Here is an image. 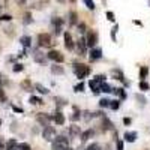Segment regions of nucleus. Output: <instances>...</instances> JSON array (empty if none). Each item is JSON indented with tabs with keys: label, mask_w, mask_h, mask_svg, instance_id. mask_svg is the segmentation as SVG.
<instances>
[{
	"label": "nucleus",
	"mask_w": 150,
	"mask_h": 150,
	"mask_svg": "<svg viewBox=\"0 0 150 150\" xmlns=\"http://www.w3.org/2000/svg\"><path fill=\"white\" fill-rule=\"evenodd\" d=\"M33 59H35V62H38V63H45V56L42 54V53H39V51H36L35 54H33Z\"/></svg>",
	"instance_id": "obj_19"
},
{
	"label": "nucleus",
	"mask_w": 150,
	"mask_h": 150,
	"mask_svg": "<svg viewBox=\"0 0 150 150\" xmlns=\"http://www.w3.org/2000/svg\"><path fill=\"white\" fill-rule=\"evenodd\" d=\"M51 23H53L54 27H62V26H63V20H62V18H53Z\"/></svg>",
	"instance_id": "obj_32"
},
{
	"label": "nucleus",
	"mask_w": 150,
	"mask_h": 150,
	"mask_svg": "<svg viewBox=\"0 0 150 150\" xmlns=\"http://www.w3.org/2000/svg\"><path fill=\"white\" fill-rule=\"evenodd\" d=\"M24 24H30L32 21H33V18H32V14L30 12H26V14H24Z\"/></svg>",
	"instance_id": "obj_34"
},
{
	"label": "nucleus",
	"mask_w": 150,
	"mask_h": 150,
	"mask_svg": "<svg viewBox=\"0 0 150 150\" xmlns=\"http://www.w3.org/2000/svg\"><path fill=\"white\" fill-rule=\"evenodd\" d=\"M105 75L104 74H99V75H96L95 78H92L90 81H89V87H90V90H93V93H99L101 92V86H102V83H105Z\"/></svg>",
	"instance_id": "obj_2"
},
{
	"label": "nucleus",
	"mask_w": 150,
	"mask_h": 150,
	"mask_svg": "<svg viewBox=\"0 0 150 150\" xmlns=\"http://www.w3.org/2000/svg\"><path fill=\"white\" fill-rule=\"evenodd\" d=\"M5 149V143H3V140L0 138V150H3Z\"/></svg>",
	"instance_id": "obj_49"
},
{
	"label": "nucleus",
	"mask_w": 150,
	"mask_h": 150,
	"mask_svg": "<svg viewBox=\"0 0 150 150\" xmlns=\"http://www.w3.org/2000/svg\"><path fill=\"white\" fill-rule=\"evenodd\" d=\"M86 150H102V147H101V144H98V143H92L90 146H87Z\"/></svg>",
	"instance_id": "obj_33"
},
{
	"label": "nucleus",
	"mask_w": 150,
	"mask_h": 150,
	"mask_svg": "<svg viewBox=\"0 0 150 150\" xmlns=\"http://www.w3.org/2000/svg\"><path fill=\"white\" fill-rule=\"evenodd\" d=\"M63 38H65V47H66V50L72 51V50H74V47H75V44H74V39H72V35H71L69 32H65V33H63Z\"/></svg>",
	"instance_id": "obj_10"
},
{
	"label": "nucleus",
	"mask_w": 150,
	"mask_h": 150,
	"mask_svg": "<svg viewBox=\"0 0 150 150\" xmlns=\"http://www.w3.org/2000/svg\"><path fill=\"white\" fill-rule=\"evenodd\" d=\"M51 72L57 74V75H62V74H65V69L62 66H59V65H54V66H51Z\"/></svg>",
	"instance_id": "obj_23"
},
{
	"label": "nucleus",
	"mask_w": 150,
	"mask_h": 150,
	"mask_svg": "<svg viewBox=\"0 0 150 150\" xmlns=\"http://www.w3.org/2000/svg\"><path fill=\"white\" fill-rule=\"evenodd\" d=\"M71 2H75V0H71Z\"/></svg>",
	"instance_id": "obj_51"
},
{
	"label": "nucleus",
	"mask_w": 150,
	"mask_h": 150,
	"mask_svg": "<svg viewBox=\"0 0 150 150\" xmlns=\"http://www.w3.org/2000/svg\"><path fill=\"white\" fill-rule=\"evenodd\" d=\"M107 17H108V20H110V21H112V23L116 21V18H114V14H112L111 11H108V12H107Z\"/></svg>",
	"instance_id": "obj_43"
},
{
	"label": "nucleus",
	"mask_w": 150,
	"mask_h": 150,
	"mask_svg": "<svg viewBox=\"0 0 150 150\" xmlns=\"http://www.w3.org/2000/svg\"><path fill=\"white\" fill-rule=\"evenodd\" d=\"M17 146H18V143H17L15 140H9V141L6 143V150H15Z\"/></svg>",
	"instance_id": "obj_26"
},
{
	"label": "nucleus",
	"mask_w": 150,
	"mask_h": 150,
	"mask_svg": "<svg viewBox=\"0 0 150 150\" xmlns=\"http://www.w3.org/2000/svg\"><path fill=\"white\" fill-rule=\"evenodd\" d=\"M11 20H12L11 15H2L0 17V21H11Z\"/></svg>",
	"instance_id": "obj_44"
},
{
	"label": "nucleus",
	"mask_w": 150,
	"mask_h": 150,
	"mask_svg": "<svg viewBox=\"0 0 150 150\" xmlns=\"http://www.w3.org/2000/svg\"><path fill=\"white\" fill-rule=\"evenodd\" d=\"M23 69H24V66L21 63H17V65H14V68H12V71H14V72H21Z\"/></svg>",
	"instance_id": "obj_40"
},
{
	"label": "nucleus",
	"mask_w": 150,
	"mask_h": 150,
	"mask_svg": "<svg viewBox=\"0 0 150 150\" xmlns=\"http://www.w3.org/2000/svg\"><path fill=\"white\" fill-rule=\"evenodd\" d=\"M134 24H137V26H140V27L143 26V23H141V21H138V20H134Z\"/></svg>",
	"instance_id": "obj_48"
},
{
	"label": "nucleus",
	"mask_w": 150,
	"mask_h": 150,
	"mask_svg": "<svg viewBox=\"0 0 150 150\" xmlns=\"http://www.w3.org/2000/svg\"><path fill=\"white\" fill-rule=\"evenodd\" d=\"M78 29H80L78 32H81V33H84V32H86V26H84L83 23H81V24H78Z\"/></svg>",
	"instance_id": "obj_45"
},
{
	"label": "nucleus",
	"mask_w": 150,
	"mask_h": 150,
	"mask_svg": "<svg viewBox=\"0 0 150 150\" xmlns=\"http://www.w3.org/2000/svg\"><path fill=\"white\" fill-rule=\"evenodd\" d=\"M89 57H90L92 62H96V60H99V59H102V50H101V48H98V47L92 48Z\"/></svg>",
	"instance_id": "obj_11"
},
{
	"label": "nucleus",
	"mask_w": 150,
	"mask_h": 150,
	"mask_svg": "<svg viewBox=\"0 0 150 150\" xmlns=\"http://www.w3.org/2000/svg\"><path fill=\"white\" fill-rule=\"evenodd\" d=\"M29 102H30L32 105H41V104H44V101H42L41 98H38V96H30Z\"/></svg>",
	"instance_id": "obj_22"
},
{
	"label": "nucleus",
	"mask_w": 150,
	"mask_h": 150,
	"mask_svg": "<svg viewBox=\"0 0 150 150\" xmlns=\"http://www.w3.org/2000/svg\"><path fill=\"white\" fill-rule=\"evenodd\" d=\"M0 102H6V93L2 87H0Z\"/></svg>",
	"instance_id": "obj_41"
},
{
	"label": "nucleus",
	"mask_w": 150,
	"mask_h": 150,
	"mask_svg": "<svg viewBox=\"0 0 150 150\" xmlns=\"http://www.w3.org/2000/svg\"><path fill=\"white\" fill-rule=\"evenodd\" d=\"M54 102H57L59 107H65V105H66V101H65V99H62V98H56Z\"/></svg>",
	"instance_id": "obj_37"
},
{
	"label": "nucleus",
	"mask_w": 150,
	"mask_h": 150,
	"mask_svg": "<svg viewBox=\"0 0 150 150\" xmlns=\"http://www.w3.org/2000/svg\"><path fill=\"white\" fill-rule=\"evenodd\" d=\"M47 59H50V60L56 62V63H63L65 56L62 54L60 51H57V50H51V51H50V53L47 54Z\"/></svg>",
	"instance_id": "obj_7"
},
{
	"label": "nucleus",
	"mask_w": 150,
	"mask_h": 150,
	"mask_svg": "<svg viewBox=\"0 0 150 150\" xmlns=\"http://www.w3.org/2000/svg\"><path fill=\"white\" fill-rule=\"evenodd\" d=\"M80 119H81V112L78 111L77 107H74V114L71 116V120H72V122H77V120H80Z\"/></svg>",
	"instance_id": "obj_21"
},
{
	"label": "nucleus",
	"mask_w": 150,
	"mask_h": 150,
	"mask_svg": "<svg viewBox=\"0 0 150 150\" xmlns=\"http://www.w3.org/2000/svg\"><path fill=\"white\" fill-rule=\"evenodd\" d=\"M12 110H14V111H17V112H23V108H20V107H15V105H12Z\"/></svg>",
	"instance_id": "obj_47"
},
{
	"label": "nucleus",
	"mask_w": 150,
	"mask_h": 150,
	"mask_svg": "<svg viewBox=\"0 0 150 150\" xmlns=\"http://www.w3.org/2000/svg\"><path fill=\"white\" fill-rule=\"evenodd\" d=\"M84 39H86L87 48H95V45L98 44V33L95 30H89Z\"/></svg>",
	"instance_id": "obj_6"
},
{
	"label": "nucleus",
	"mask_w": 150,
	"mask_h": 150,
	"mask_svg": "<svg viewBox=\"0 0 150 150\" xmlns=\"http://www.w3.org/2000/svg\"><path fill=\"white\" fill-rule=\"evenodd\" d=\"M77 48H78L80 56H86L87 54V44H86L84 38H80V41L77 42Z\"/></svg>",
	"instance_id": "obj_12"
},
{
	"label": "nucleus",
	"mask_w": 150,
	"mask_h": 150,
	"mask_svg": "<svg viewBox=\"0 0 150 150\" xmlns=\"http://www.w3.org/2000/svg\"><path fill=\"white\" fill-rule=\"evenodd\" d=\"M18 3H24V0H18Z\"/></svg>",
	"instance_id": "obj_50"
},
{
	"label": "nucleus",
	"mask_w": 150,
	"mask_h": 150,
	"mask_svg": "<svg viewBox=\"0 0 150 150\" xmlns=\"http://www.w3.org/2000/svg\"><path fill=\"white\" fill-rule=\"evenodd\" d=\"M38 45L44 47V48L51 47V45H53L51 35H50V33H39V35H38Z\"/></svg>",
	"instance_id": "obj_4"
},
{
	"label": "nucleus",
	"mask_w": 150,
	"mask_h": 150,
	"mask_svg": "<svg viewBox=\"0 0 150 150\" xmlns=\"http://www.w3.org/2000/svg\"><path fill=\"white\" fill-rule=\"evenodd\" d=\"M0 125H2V120H0Z\"/></svg>",
	"instance_id": "obj_52"
},
{
	"label": "nucleus",
	"mask_w": 150,
	"mask_h": 150,
	"mask_svg": "<svg viewBox=\"0 0 150 150\" xmlns=\"http://www.w3.org/2000/svg\"><path fill=\"white\" fill-rule=\"evenodd\" d=\"M112 75L116 77V80H119V81H122L125 84H128L126 81H125V75H123V72L120 69H112Z\"/></svg>",
	"instance_id": "obj_17"
},
{
	"label": "nucleus",
	"mask_w": 150,
	"mask_h": 150,
	"mask_svg": "<svg viewBox=\"0 0 150 150\" xmlns=\"http://www.w3.org/2000/svg\"><path fill=\"white\" fill-rule=\"evenodd\" d=\"M116 146H117V150H125V146H123L122 140H116Z\"/></svg>",
	"instance_id": "obj_42"
},
{
	"label": "nucleus",
	"mask_w": 150,
	"mask_h": 150,
	"mask_svg": "<svg viewBox=\"0 0 150 150\" xmlns=\"http://www.w3.org/2000/svg\"><path fill=\"white\" fill-rule=\"evenodd\" d=\"M69 135L72 137V138H75V137H80V135H81L80 126H77V125H72V126L69 128Z\"/></svg>",
	"instance_id": "obj_14"
},
{
	"label": "nucleus",
	"mask_w": 150,
	"mask_h": 150,
	"mask_svg": "<svg viewBox=\"0 0 150 150\" xmlns=\"http://www.w3.org/2000/svg\"><path fill=\"white\" fill-rule=\"evenodd\" d=\"M36 120L39 125H42V126H48L50 122H51V116L45 114V112H39V114L36 116Z\"/></svg>",
	"instance_id": "obj_8"
},
{
	"label": "nucleus",
	"mask_w": 150,
	"mask_h": 150,
	"mask_svg": "<svg viewBox=\"0 0 150 150\" xmlns=\"http://www.w3.org/2000/svg\"><path fill=\"white\" fill-rule=\"evenodd\" d=\"M75 92H84V83H78L77 86L74 87Z\"/></svg>",
	"instance_id": "obj_39"
},
{
	"label": "nucleus",
	"mask_w": 150,
	"mask_h": 150,
	"mask_svg": "<svg viewBox=\"0 0 150 150\" xmlns=\"http://www.w3.org/2000/svg\"><path fill=\"white\" fill-rule=\"evenodd\" d=\"M102 129H104V131H111V129H112V122H111L108 117H105V116H104V119H102Z\"/></svg>",
	"instance_id": "obj_16"
},
{
	"label": "nucleus",
	"mask_w": 150,
	"mask_h": 150,
	"mask_svg": "<svg viewBox=\"0 0 150 150\" xmlns=\"http://www.w3.org/2000/svg\"><path fill=\"white\" fill-rule=\"evenodd\" d=\"M83 2H84V5L87 6V9H95L96 6H95V2H93V0H83Z\"/></svg>",
	"instance_id": "obj_35"
},
{
	"label": "nucleus",
	"mask_w": 150,
	"mask_h": 150,
	"mask_svg": "<svg viewBox=\"0 0 150 150\" xmlns=\"http://www.w3.org/2000/svg\"><path fill=\"white\" fill-rule=\"evenodd\" d=\"M95 135V132H93V129H87V131H84V132H81V141L84 143V141H89L92 137Z\"/></svg>",
	"instance_id": "obj_13"
},
{
	"label": "nucleus",
	"mask_w": 150,
	"mask_h": 150,
	"mask_svg": "<svg viewBox=\"0 0 150 150\" xmlns=\"http://www.w3.org/2000/svg\"><path fill=\"white\" fill-rule=\"evenodd\" d=\"M21 87L26 92H32V83H30V80H24L23 83H21Z\"/></svg>",
	"instance_id": "obj_24"
},
{
	"label": "nucleus",
	"mask_w": 150,
	"mask_h": 150,
	"mask_svg": "<svg viewBox=\"0 0 150 150\" xmlns=\"http://www.w3.org/2000/svg\"><path fill=\"white\" fill-rule=\"evenodd\" d=\"M99 107L101 108H110V99H107V98L101 99V101H99Z\"/></svg>",
	"instance_id": "obj_31"
},
{
	"label": "nucleus",
	"mask_w": 150,
	"mask_h": 150,
	"mask_svg": "<svg viewBox=\"0 0 150 150\" xmlns=\"http://www.w3.org/2000/svg\"><path fill=\"white\" fill-rule=\"evenodd\" d=\"M65 114L62 111H56L54 114L51 116V122H54L56 125H65Z\"/></svg>",
	"instance_id": "obj_9"
},
{
	"label": "nucleus",
	"mask_w": 150,
	"mask_h": 150,
	"mask_svg": "<svg viewBox=\"0 0 150 150\" xmlns=\"http://www.w3.org/2000/svg\"><path fill=\"white\" fill-rule=\"evenodd\" d=\"M77 20H78L77 12L71 11V12H69V23H71V24H77Z\"/></svg>",
	"instance_id": "obj_28"
},
{
	"label": "nucleus",
	"mask_w": 150,
	"mask_h": 150,
	"mask_svg": "<svg viewBox=\"0 0 150 150\" xmlns=\"http://www.w3.org/2000/svg\"><path fill=\"white\" fill-rule=\"evenodd\" d=\"M110 108L111 110H119L120 108V101H119V99H112V101H110Z\"/></svg>",
	"instance_id": "obj_27"
},
{
	"label": "nucleus",
	"mask_w": 150,
	"mask_h": 150,
	"mask_svg": "<svg viewBox=\"0 0 150 150\" xmlns=\"http://www.w3.org/2000/svg\"><path fill=\"white\" fill-rule=\"evenodd\" d=\"M123 138H125V141H128V143H134L135 140H137V132H125V135H123Z\"/></svg>",
	"instance_id": "obj_15"
},
{
	"label": "nucleus",
	"mask_w": 150,
	"mask_h": 150,
	"mask_svg": "<svg viewBox=\"0 0 150 150\" xmlns=\"http://www.w3.org/2000/svg\"><path fill=\"white\" fill-rule=\"evenodd\" d=\"M147 74H149L147 66H141V68H140V80H141V81H146V78H147Z\"/></svg>",
	"instance_id": "obj_20"
},
{
	"label": "nucleus",
	"mask_w": 150,
	"mask_h": 150,
	"mask_svg": "<svg viewBox=\"0 0 150 150\" xmlns=\"http://www.w3.org/2000/svg\"><path fill=\"white\" fill-rule=\"evenodd\" d=\"M15 150H30V146L27 144V143H21V144H18L17 146V149Z\"/></svg>",
	"instance_id": "obj_36"
},
{
	"label": "nucleus",
	"mask_w": 150,
	"mask_h": 150,
	"mask_svg": "<svg viewBox=\"0 0 150 150\" xmlns=\"http://www.w3.org/2000/svg\"><path fill=\"white\" fill-rule=\"evenodd\" d=\"M131 122H132V120H131L129 117H125V119H123V123L126 125V126H128V125H131Z\"/></svg>",
	"instance_id": "obj_46"
},
{
	"label": "nucleus",
	"mask_w": 150,
	"mask_h": 150,
	"mask_svg": "<svg viewBox=\"0 0 150 150\" xmlns=\"http://www.w3.org/2000/svg\"><path fill=\"white\" fill-rule=\"evenodd\" d=\"M42 137H44V140L45 141H50V143H53V140L57 137V132H56V128H53V126H45L44 128V131H42Z\"/></svg>",
	"instance_id": "obj_5"
},
{
	"label": "nucleus",
	"mask_w": 150,
	"mask_h": 150,
	"mask_svg": "<svg viewBox=\"0 0 150 150\" xmlns=\"http://www.w3.org/2000/svg\"><path fill=\"white\" fill-rule=\"evenodd\" d=\"M35 89H36L38 92H39V93H42V95H47V93L50 92V90L47 89V87H44L42 84H36V86H35Z\"/></svg>",
	"instance_id": "obj_29"
},
{
	"label": "nucleus",
	"mask_w": 150,
	"mask_h": 150,
	"mask_svg": "<svg viewBox=\"0 0 150 150\" xmlns=\"http://www.w3.org/2000/svg\"><path fill=\"white\" fill-rule=\"evenodd\" d=\"M53 150H69V140L63 135H57L53 140Z\"/></svg>",
	"instance_id": "obj_3"
},
{
	"label": "nucleus",
	"mask_w": 150,
	"mask_h": 150,
	"mask_svg": "<svg viewBox=\"0 0 150 150\" xmlns=\"http://www.w3.org/2000/svg\"><path fill=\"white\" fill-rule=\"evenodd\" d=\"M150 87H149V84L146 83V81H140V90H143V92H146V90H149Z\"/></svg>",
	"instance_id": "obj_38"
},
{
	"label": "nucleus",
	"mask_w": 150,
	"mask_h": 150,
	"mask_svg": "<svg viewBox=\"0 0 150 150\" xmlns=\"http://www.w3.org/2000/svg\"><path fill=\"white\" fill-rule=\"evenodd\" d=\"M20 42H21V45H23L24 48H29V47L32 45V38H30V36H21V38H20Z\"/></svg>",
	"instance_id": "obj_18"
},
{
	"label": "nucleus",
	"mask_w": 150,
	"mask_h": 150,
	"mask_svg": "<svg viewBox=\"0 0 150 150\" xmlns=\"http://www.w3.org/2000/svg\"><path fill=\"white\" fill-rule=\"evenodd\" d=\"M112 92H114V95H117L120 99H125V98H126V93H125V90L122 89V87H119V89H112Z\"/></svg>",
	"instance_id": "obj_25"
},
{
	"label": "nucleus",
	"mask_w": 150,
	"mask_h": 150,
	"mask_svg": "<svg viewBox=\"0 0 150 150\" xmlns=\"http://www.w3.org/2000/svg\"><path fill=\"white\" fill-rule=\"evenodd\" d=\"M59 2H62V0H59Z\"/></svg>",
	"instance_id": "obj_54"
},
{
	"label": "nucleus",
	"mask_w": 150,
	"mask_h": 150,
	"mask_svg": "<svg viewBox=\"0 0 150 150\" xmlns=\"http://www.w3.org/2000/svg\"><path fill=\"white\" fill-rule=\"evenodd\" d=\"M101 92H104V93H111V92H112V87H111L110 84H107V83H102Z\"/></svg>",
	"instance_id": "obj_30"
},
{
	"label": "nucleus",
	"mask_w": 150,
	"mask_h": 150,
	"mask_svg": "<svg viewBox=\"0 0 150 150\" xmlns=\"http://www.w3.org/2000/svg\"><path fill=\"white\" fill-rule=\"evenodd\" d=\"M75 150H80V149H75Z\"/></svg>",
	"instance_id": "obj_53"
},
{
	"label": "nucleus",
	"mask_w": 150,
	"mask_h": 150,
	"mask_svg": "<svg viewBox=\"0 0 150 150\" xmlns=\"http://www.w3.org/2000/svg\"><path fill=\"white\" fill-rule=\"evenodd\" d=\"M74 72H75V75H77V78L78 80H83V78H86V77H89L90 75V72H92V69H90V66H87V65H84V63H75L74 65Z\"/></svg>",
	"instance_id": "obj_1"
}]
</instances>
